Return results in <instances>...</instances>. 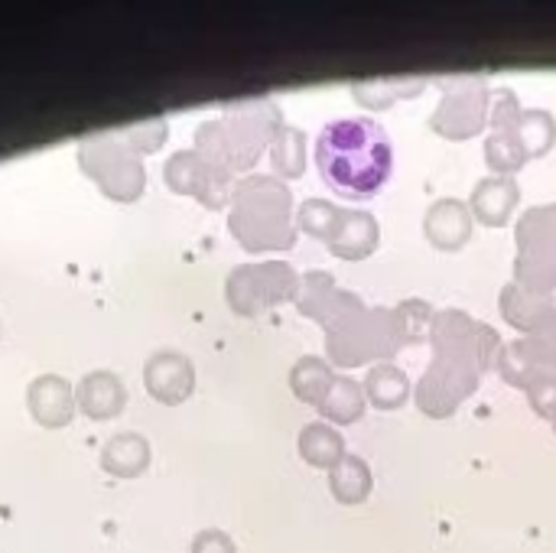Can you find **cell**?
Here are the masks:
<instances>
[{"mask_svg": "<svg viewBox=\"0 0 556 553\" xmlns=\"http://www.w3.org/2000/svg\"><path fill=\"white\" fill-rule=\"evenodd\" d=\"M316 166L336 192L368 199L388 183L394 147L381 124L368 117H339L326 124L316 140Z\"/></svg>", "mask_w": 556, "mask_h": 553, "instance_id": "obj_1", "label": "cell"}]
</instances>
